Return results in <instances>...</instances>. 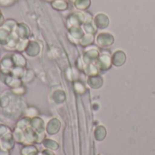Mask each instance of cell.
Masks as SVG:
<instances>
[{
    "mask_svg": "<svg viewBox=\"0 0 155 155\" xmlns=\"http://www.w3.org/2000/svg\"><path fill=\"white\" fill-rule=\"evenodd\" d=\"M30 123H31V119L24 116L23 118H21L20 120H18V122L15 124V127L24 131L25 129H26L27 127L30 126Z\"/></svg>",
    "mask_w": 155,
    "mask_h": 155,
    "instance_id": "11",
    "label": "cell"
},
{
    "mask_svg": "<svg viewBox=\"0 0 155 155\" xmlns=\"http://www.w3.org/2000/svg\"><path fill=\"white\" fill-rule=\"evenodd\" d=\"M13 63L15 64V66H21V67H25L26 66V59L25 57L19 52H15L14 54H11Z\"/></svg>",
    "mask_w": 155,
    "mask_h": 155,
    "instance_id": "7",
    "label": "cell"
},
{
    "mask_svg": "<svg viewBox=\"0 0 155 155\" xmlns=\"http://www.w3.org/2000/svg\"><path fill=\"white\" fill-rule=\"evenodd\" d=\"M25 137V144H36V139H37V134L35 131H34L31 126L27 127L24 130Z\"/></svg>",
    "mask_w": 155,
    "mask_h": 155,
    "instance_id": "4",
    "label": "cell"
},
{
    "mask_svg": "<svg viewBox=\"0 0 155 155\" xmlns=\"http://www.w3.org/2000/svg\"><path fill=\"white\" fill-rule=\"evenodd\" d=\"M14 139L16 143H19L21 145H25V134L24 131L18 128H15L14 131H12Z\"/></svg>",
    "mask_w": 155,
    "mask_h": 155,
    "instance_id": "8",
    "label": "cell"
},
{
    "mask_svg": "<svg viewBox=\"0 0 155 155\" xmlns=\"http://www.w3.org/2000/svg\"><path fill=\"white\" fill-rule=\"evenodd\" d=\"M15 143H15V141L14 139L12 132L5 134L4 136H2L0 138V149L6 150V151H11L12 149H14Z\"/></svg>",
    "mask_w": 155,
    "mask_h": 155,
    "instance_id": "1",
    "label": "cell"
},
{
    "mask_svg": "<svg viewBox=\"0 0 155 155\" xmlns=\"http://www.w3.org/2000/svg\"><path fill=\"white\" fill-rule=\"evenodd\" d=\"M14 67H15V64L13 63L11 55L5 56L0 62V73L2 74H11V71Z\"/></svg>",
    "mask_w": 155,
    "mask_h": 155,
    "instance_id": "2",
    "label": "cell"
},
{
    "mask_svg": "<svg viewBox=\"0 0 155 155\" xmlns=\"http://www.w3.org/2000/svg\"><path fill=\"white\" fill-rule=\"evenodd\" d=\"M24 116H25L27 118H30V119H33L35 117L39 116V111H38L37 108H35L34 106H30V107L26 108V110L25 111Z\"/></svg>",
    "mask_w": 155,
    "mask_h": 155,
    "instance_id": "12",
    "label": "cell"
},
{
    "mask_svg": "<svg viewBox=\"0 0 155 155\" xmlns=\"http://www.w3.org/2000/svg\"><path fill=\"white\" fill-rule=\"evenodd\" d=\"M59 129H60V122L54 118L50 120L45 125V133L50 135L55 134L59 131Z\"/></svg>",
    "mask_w": 155,
    "mask_h": 155,
    "instance_id": "5",
    "label": "cell"
},
{
    "mask_svg": "<svg viewBox=\"0 0 155 155\" xmlns=\"http://www.w3.org/2000/svg\"><path fill=\"white\" fill-rule=\"evenodd\" d=\"M38 149L35 144H27L23 145L20 150L21 155H37L38 154Z\"/></svg>",
    "mask_w": 155,
    "mask_h": 155,
    "instance_id": "9",
    "label": "cell"
},
{
    "mask_svg": "<svg viewBox=\"0 0 155 155\" xmlns=\"http://www.w3.org/2000/svg\"><path fill=\"white\" fill-rule=\"evenodd\" d=\"M0 155H10V151L0 149Z\"/></svg>",
    "mask_w": 155,
    "mask_h": 155,
    "instance_id": "16",
    "label": "cell"
},
{
    "mask_svg": "<svg viewBox=\"0 0 155 155\" xmlns=\"http://www.w3.org/2000/svg\"><path fill=\"white\" fill-rule=\"evenodd\" d=\"M95 25L100 28H104L108 25V17L104 14H99L94 19Z\"/></svg>",
    "mask_w": 155,
    "mask_h": 155,
    "instance_id": "10",
    "label": "cell"
},
{
    "mask_svg": "<svg viewBox=\"0 0 155 155\" xmlns=\"http://www.w3.org/2000/svg\"><path fill=\"white\" fill-rule=\"evenodd\" d=\"M42 144L45 146V149H49V150H52V151L58 149V144L54 141H53L51 139H46L45 138Z\"/></svg>",
    "mask_w": 155,
    "mask_h": 155,
    "instance_id": "14",
    "label": "cell"
},
{
    "mask_svg": "<svg viewBox=\"0 0 155 155\" xmlns=\"http://www.w3.org/2000/svg\"><path fill=\"white\" fill-rule=\"evenodd\" d=\"M37 155H54V153H53V151H52V150L45 149V150H43L41 153H38V154Z\"/></svg>",
    "mask_w": 155,
    "mask_h": 155,
    "instance_id": "15",
    "label": "cell"
},
{
    "mask_svg": "<svg viewBox=\"0 0 155 155\" xmlns=\"http://www.w3.org/2000/svg\"><path fill=\"white\" fill-rule=\"evenodd\" d=\"M25 52L26 53V54H28L29 56H36L39 52H40V46L36 42H28L27 46L25 50Z\"/></svg>",
    "mask_w": 155,
    "mask_h": 155,
    "instance_id": "6",
    "label": "cell"
},
{
    "mask_svg": "<svg viewBox=\"0 0 155 155\" xmlns=\"http://www.w3.org/2000/svg\"><path fill=\"white\" fill-rule=\"evenodd\" d=\"M30 126H31V128H32L34 131H35L36 134L45 132V123H44V121H43L39 116L31 119Z\"/></svg>",
    "mask_w": 155,
    "mask_h": 155,
    "instance_id": "3",
    "label": "cell"
},
{
    "mask_svg": "<svg viewBox=\"0 0 155 155\" xmlns=\"http://www.w3.org/2000/svg\"><path fill=\"white\" fill-rule=\"evenodd\" d=\"M25 71H26V69H25V67H21V66H15V67L12 69V71H11V74H12L13 76L16 77V78H20V79H22V78H23V76H24V75H25Z\"/></svg>",
    "mask_w": 155,
    "mask_h": 155,
    "instance_id": "13",
    "label": "cell"
}]
</instances>
